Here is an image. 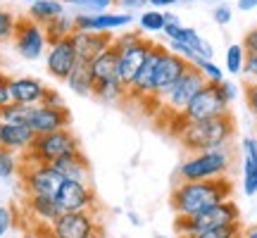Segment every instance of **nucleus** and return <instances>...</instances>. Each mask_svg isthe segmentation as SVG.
<instances>
[{
  "label": "nucleus",
  "mask_w": 257,
  "mask_h": 238,
  "mask_svg": "<svg viewBox=\"0 0 257 238\" xmlns=\"http://www.w3.org/2000/svg\"><path fill=\"white\" fill-rule=\"evenodd\" d=\"M233 195V181L229 176H217V179H200V181H181L172 191V210L179 217L198 214L221 200H229Z\"/></svg>",
  "instance_id": "obj_1"
},
{
  "label": "nucleus",
  "mask_w": 257,
  "mask_h": 238,
  "mask_svg": "<svg viewBox=\"0 0 257 238\" xmlns=\"http://www.w3.org/2000/svg\"><path fill=\"white\" fill-rule=\"evenodd\" d=\"M233 136H236V117L231 114V110L219 114V117L188 122L176 134L186 153H202V150L231 146Z\"/></svg>",
  "instance_id": "obj_2"
},
{
  "label": "nucleus",
  "mask_w": 257,
  "mask_h": 238,
  "mask_svg": "<svg viewBox=\"0 0 257 238\" xmlns=\"http://www.w3.org/2000/svg\"><path fill=\"white\" fill-rule=\"evenodd\" d=\"M231 165H233L231 146L202 150V153H191V157L184 160L181 167H179V179L181 181H200V179L226 176Z\"/></svg>",
  "instance_id": "obj_3"
},
{
  "label": "nucleus",
  "mask_w": 257,
  "mask_h": 238,
  "mask_svg": "<svg viewBox=\"0 0 257 238\" xmlns=\"http://www.w3.org/2000/svg\"><path fill=\"white\" fill-rule=\"evenodd\" d=\"M229 105L231 102L224 98V93H221L219 83H212V81H205L200 91L195 93L191 98V102L186 105V110L181 114H172L174 119L176 129L172 134H179L184 124L188 122H200V119H212V117H219L224 112H229Z\"/></svg>",
  "instance_id": "obj_4"
},
{
  "label": "nucleus",
  "mask_w": 257,
  "mask_h": 238,
  "mask_svg": "<svg viewBox=\"0 0 257 238\" xmlns=\"http://www.w3.org/2000/svg\"><path fill=\"white\" fill-rule=\"evenodd\" d=\"M238 219H240L238 205L229 198V200L217 202V205H212V207L198 212V214H188V217H179V214H176L174 231L179 236H195V233H200V231L214 229V226L231 224V221H238Z\"/></svg>",
  "instance_id": "obj_5"
},
{
  "label": "nucleus",
  "mask_w": 257,
  "mask_h": 238,
  "mask_svg": "<svg viewBox=\"0 0 257 238\" xmlns=\"http://www.w3.org/2000/svg\"><path fill=\"white\" fill-rule=\"evenodd\" d=\"M81 150V143L79 138L74 136V131L69 127L67 129H57V131H50V134H41V136L34 138V143L24 153V160L22 162H55L57 157L69 155V153H76Z\"/></svg>",
  "instance_id": "obj_6"
},
{
  "label": "nucleus",
  "mask_w": 257,
  "mask_h": 238,
  "mask_svg": "<svg viewBox=\"0 0 257 238\" xmlns=\"http://www.w3.org/2000/svg\"><path fill=\"white\" fill-rule=\"evenodd\" d=\"M48 229L53 238H102V224L95 210L60 212Z\"/></svg>",
  "instance_id": "obj_7"
},
{
  "label": "nucleus",
  "mask_w": 257,
  "mask_h": 238,
  "mask_svg": "<svg viewBox=\"0 0 257 238\" xmlns=\"http://www.w3.org/2000/svg\"><path fill=\"white\" fill-rule=\"evenodd\" d=\"M19 174H22V186L29 195H53L55 198L57 188L62 183V176L48 162H22Z\"/></svg>",
  "instance_id": "obj_8"
},
{
  "label": "nucleus",
  "mask_w": 257,
  "mask_h": 238,
  "mask_svg": "<svg viewBox=\"0 0 257 238\" xmlns=\"http://www.w3.org/2000/svg\"><path fill=\"white\" fill-rule=\"evenodd\" d=\"M202 86H205V76H202V72L195 64H191L184 72V76H181V79L167 91L165 98H162V110L169 112V117H172V114H181V112L186 110V105L191 102V98L200 91Z\"/></svg>",
  "instance_id": "obj_9"
},
{
  "label": "nucleus",
  "mask_w": 257,
  "mask_h": 238,
  "mask_svg": "<svg viewBox=\"0 0 257 238\" xmlns=\"http://www.w3.org/2000/svg\"><path fill=\"white\" fill-rule=\"evenodd\" d=\"M12 41H15V50H17L19 57H24V60H38V57H43V53L48 50L46 29L29 17L17 19Z\"/></svg>",
  "instance_id": "obj_10"
},
{
  "label": "nucleus",
  "mask_w": 257,
  "mask_h": 238,
  "mask_svg": "<svg viewBox=\"0 0 257 238\" xmlns=\"http://www.w3.org/2000/svg\"><path fill=\"white\" fill-rule=\"evenodd\" d=\"M55 202L60 212H81L95 210V191L88 181H74V179H62L60 188L55 193Z\"/></svg>",
  "instance_id": "obj_11"
},
{
  "label": "nucleus",
  "mask_w": 257,
  "mask_h": 238,
  "mask_svg": "<svg viewBox=\"0 0 257 238\" xmlns=\"http://www.w3.org/2000/svg\"><path fill=\"white\" fill-rule=\"evenodd\" d=\"M69 110L64 107V105H43V102H38V105H29L27 110V124L36 136L41 134H50V131H57V129H67L69 127Z\"/></svg>",
  "instance_id": "obj_12"
},
{
  "label": "nucleus",
  "mask_w": 257,
  "mask_h": 238,
  "mask_svg": "<svg viewBox=\"0 0 257 238\" xmlns=\"http://www.w3.org/2000/svg\"><path fill=\"white\" fill-rule=\"evenodd\" d=\"M162 53H165V46H162V43H153V46H150L146 60H143V64L138 67L136 76H134V81L128 83L126 100L143 102L148 95L153 93V86H155V72H157V64H160Z\"/></svg>",
  "instance_id": "obj_13"
},
{
  "label": "nucleus",
  "mask_w": 257,
  "mask_h": 238,
  "mask_svg": "<svg viewBox=\"0 0 257 238\" xmlns=\"http://www.w3.org/2000/svg\"><path fill=\"white\" fill-rule=\"evenodd\" d=\"M191 64L193 62H188V60H184L181 55L172 53L169 48H165V53H162V57H160V64H157L155 86H153V93H150V95L162 102V98L167 95V91L184 76V72L191 67Z\"/></svg>",
  "instance_id": "obj_14"
},
{
  "label": "nucleus",
  "mask_w": 257,
  "mask_h": 238,
  "mask_svg": "<svg viewBox=\"0 0 257 238\" xmlns=\"http://www.w3.org/2000/svg\"><path fill=\"white\" fill-rule=\"evenodd\" d=\"M76 64V50L72 46V38H62V41H55V43H48V53H46V69L48 74L57 79V81H64L69 72Z\"/></svg>",
  "instance_id": "obj_15"
},
{
  "label": "nucleus",
  "mask_w": 257,
  "mask_h": 238,
  "mask_svg": "<svg viewBox=\"0 0 257 238\" xmlns=\"http://www.w3.org/2000/svg\"><path fill=\"white\" fill-rule=\"evenodd\" d=\"M72 46L76 50V60L81 62H91L100 55L102 50H107L112 46V34L110 31H81V29H74L72 36Z\"/></svg>",
  "instance_id": "obj_16"
},
{
  "label": "nucleus",
  "mask_w": 257,
  "mask_h": 238,
  "mask_svg": "<svg viewBox=\"0 0 257 238\" xmlns=\"http://www.w3.org/2000/svg\"><path fill=\"white\" fill-rule=\"evenodd\" d=\"M153 43H155V41L141 38V41L131 43V46L117 48V53H119V62H117V79H119L126 88H128V83L134 81L138 67L143 64V60H146L148 50H150V46H153Z\"/></svg>",
  "instance_id": "obj_17"
},
{
  "label": "nucleus",
  "mask_w": 257,
  "mask_h": 238,
  "mask_svg": "<svg viewBox=\"0 0 257 238\" xmlns=\"http://www.w3.org/2000/svg\"><path fill=\"white\" fill-rule=\"evenodd\" d=\"M134 22V15H110V12H95V15H88V12H76L74 15V27L81 29V31H117V29H124Z\"/></svg>",
  "instance_id": "obj_18"
},
{
  "label": "nucleus",
  "mask_w": 257,
  "mask_h": 238,
  "mask_svg": "<svg viewBox=\"0 0 257 238\" xmlns=\"http://www.w3.org/2000/svg\"><path fill=\"white\" fill-rule=\"evenodd\" d=\"M46 88L48 86H43V81H38L34 76H17V79H10V95H12V102H19V105H38V102H43Z\"/></svg>",
  "instance_id": "obj_19"
},
{
  "label": "nucleus",
  "mask_w": 257,
  "mask_h": 238,
  "mask_svg": "<svg viewBox=\"0 0 257 238\" xmlns=\"http://www.w3.org/2000/svg\"><path fill=\"white\" fill-rule=\"evenodd\" d=\"M24 210H27L34 224H43V226H50L60 217V207H57L53 195H29L27 193Z\"/></svg>",
  "instance_id": "obj_20"
},
{
  "label": "nucleus",
  "mask_w": 257,
  "mask_h": 238,
  "mask_svg": "<svg viewBox=\"0 0 257 238\" xmlns=\"http://www.w3.org/2000/svg\"><path fill=\"white\" fill-rule=\"evenodd\" d=\"M50 165L55 167L57 174L62 179H74V181H88L91 179V167H88V160L83 157L81 150L57 157L55 162H50Z\"/></svg>",
  "instance_id": "obj_21"
},
{
  "label": "nucleus",
  "mask_w": 257,
  "mask_h": 238,
  "mask_svg": "<svg viewBox=\"0 0 257 238\" xmlns=\"http://www.w3.org/2000/svg\"><path fill=\"white\" fill-rule=\"evenodd\" d=\"M36 134L27 124H5L3 122V148H8L12 153H27L34 143Z\"/></svg>",
  "instance_id": "obj_22"
},
{
  "label": "nucleus",
  "mask_w": 257,
  "mask_h": 238,
  "mask_svg": "<svg viewBox=\"0 0 257 238\" xmlns=\"http://www.w3.org/2000/svg\"><path fill=\"white\" fill-rule=\"evenodd\" d=\"M117 62H119V53L117 48L110 46L107 50H102L100 55L91 60V74H93V81L95 83H105L117 79Z\"/></svg>",
  "instance_id": "obj_23"
},
{
  "label": "nucleus",
  "mask_w": 257,
  "mask_h": 238,
  "mask_svg": "<svg viewBox=\"0 0 257 238\" xmlns=\"http://www.w3.org/2000/svg\"><path fill=\"white\" fill-rule=\"evenodd\" d=\"M64 83H67L69 91H74L76 95H93L95 81H93V74H91V64L76 60L74 69L69 72V76L64 79Z\"/></svg>",
  "instance_id": "obj_24"
},
{
  "label": "nucleus",
  "mask_w": 257,
  "mask_h": 238,
  "mask_svg": "<svg viewBox=\"0 0 257 238\" xmlns=\"http://www.w3.org/2000/svg\"><path fill=\"white\" fill-rule=\"evenodd\" d=\"M64 8H67V5H64L62 0H36V3L29 5L27 17L34 19L41 27H46L48 22H53V19H57L60 15H64Z\"/></svg>",
  "instance_id": "obj_25"
},
{
  "label": "nucleus",
  "mask_w": 257,
  "mask_h": 238,
  "mask_svg": "<svg viewBox=\"0 0 257 238\" xmlns=\"http://www.w3.org/2000/svg\"><path fill=\"white\" fill-rule=\"evenodd\" d=\"M93 98H98L105 105H117V102L126 100V86L119 79H112L105 83H95L93 88Z\"/></svg>",
  "instance_id": "obj_26"
},
{
  "label": "nucleus",
  "mask_w": 257,
  "mask_h": 238,
  "mask_svg": "<svg viewBox=\"0 0 257 238\" xmlns=\"http://www.w3.org/2000/svg\"><path fill=\"white\" fill-rule=\"evenodd\" d=\"M46 38L48 43H55V41H62V38H69L74 34V15H60L57 19H53V22H48L46 27Z\"/></svg>",
  "instance_id": "obj_27"
},
{
  "label": "nucleus",
  "mask_w": 257,
  "mask_h": 238,
  "mask_svg": "<svg viewBox=\"0 0 257 238\" xmlns=\"http://www.w3.org/2000/svg\"><path fill=\"white\" fill-rule=\"evenodd\" d=\"M179 238H243V226L238 221H231V224H221V226H214V229L200 231L195 236H179Z\"/></svg>",
  "instance_id": "obj_28"
},
{
  "label": "nucleus",
  "mask_w": 257,
  "mask_h": 238,
  "mask_svg": "<svg viewBox=\"0 0 257 238\" xmlns=\"http://www.w3.org/2000/svg\"><path fill=\"white\" fill-rule=\"evenodd\" d=\"M243 64H245V50L240 43H231L226 48V72L233 74V76H240L243 74Z\"/></svg>",
  "instance_id": "obj_29"
},
{
  "label": "nucleus",
  "mask_w": 257,
  "mask_h": 238,
  "mask_svg": "<svg viewBox=\"0 0 257 238\" xmlns=\"http://www.w3.org/2000/svg\"><path fill=\"white\" fill-rule=\"evenodd\" d=\"M64 5L74 8L76 12H88V15H95V12H107V10L114 5V0H62Z\"/></svg>",
  "instance_id": "obj_30"
},
{
  "label": "nucleus",
  "mask_w": 257,
  "mask_h": 238,
  "mask_svg": "<svg viewBox=\"0 0 257 238\" xmlns=\"http://www.w3.org/2000/svg\"><path fill=\"white\" fill-rule=\"evenodd\" d=\"M19 224V210L15 205H0V238H8Z\"/></svg>",
  "instance_id": "obj_31"
},
{
  "label": "nucleus",
  "mask_w": 257,
  "mask_h": 238,
  "mask_svg": "<svg viewBox=\"0 0 257 238\" xmlns=\"http://www.w3.org/2000/svg\"><path fill=\"white\" fill-rule=\"evenodd\" d=\"M138 24L143 31H150V34H157L165 29V12L160 10H143L141 17H138Z\"/></svg>",
  "instance_id": "obj_32"
},
{
  "label": "nucleus",
  "mask_w": 257,
  "mask_h": 238,
  "mask_svg": "<svg viewBox=\"0 0 257 238\" xmlns=\"http://www.w3.org/2000/svg\"><path fill=\"white\" fill-rule=\"evenodd\" d=\"M19 167H22V162H19L17 153L0 148V179H10V176L19 174Z\"/></svg>",
  "instance_id": "obj_33"
},
{
  "label": "nucleus",
  "mask_w": 257,
  "mask_h": 238,
  "mask_svg": "<svg viewBox=\"0 0 257 238\" xmlns=\"http://www.w3.org/2000/svg\"><path fill=\"white\" fill-rule=\"evenodd\" d=\"M195 67L202 72V76H205V81H212V83H219L221 79H224V72H221L217 64L212 62V60H205V57H198L195 60Z\"/></svg>",
  "instance_id": "obj_34"
},
{
  "label": "nucleus",
  "mask_w": 257,
  "mask_h": 238,
  "mask_svg": "<svg viewBox=\"0 0 257 238\" xmlns=\"http://www.w3.org/2000/svg\"><path fill=\"white\" fill-rule=\"evenodd\" d=\"M15 27H17V17H15L10 10L0 8V43L12 41V36H15Z\"/></svg>",
  "instance_id": "obj_35"
},
{
  "label": "nucleus",
  "mask_w": 257,
  "mask_h": 238,
  "mask_svg": "<svg viewBox=\"0 0 257 238\" xmlns=\"http://www.w3.org/2000/svg\"><path fill=\"white\" fill-rule=\"evenodd\" d=\"M243 98H245L248 110L257 117V81H245V86H243Z\"/></svg>",
  "instance_id": "obj_36"
},
{
  "label": "nucleus",
  "mask_w": 257,
  "mask_h": 238,
  "mask_svg": "<svg viewBox=\"0 0 257 238\" xmlns=\"http://www.w3.org/2000/svg\"><path fill=\"white\" fill-rule=\"evenodd\" d=\"M169 50L172 53H176V55H181L184 60H188V62H195L198 60V55H195V50H193L191 46H186V43H181V41H169Z\"/></svg>",
  "instance_id": "obj_37"
},
{
  "label": "nucleus",
  "mask_w": 257,
  "mask_h": 238,
  "mask_svg": "<svg viewBox=\"0 0 257 238\" xmlns=\"http://www.w3.org/2000/svg\"><path fill=\"white\" fill-rule=\"evenodd\" d=\"M19 238H53V233H50V229L43 226V224H31L29 229L22 231Z\"/></svg>",
  "instance_id": "obj_38"
},
{
  "label": "nucleus",
  "mask_w": 257,
  "mask_h": 238,
  "mask_svg": "<svg viewBox=\"0 0 257 238\" xmlns=\"http://www.w3.org/2000/svg\"><path fill=\"white\" fill-rule=\"evenodd\" d=\"M141 38H143V34H138V31H126V34H121V36L112 38V46H114V48H124V46H131V43L141 41Z\"/></svg>",
  "instance_id": "obj_39"
},
{
  "label": "nucleus",
  "mask_w": 257,
  "mask_h": 238,
  "mask_svg": "<svg viewBox=\"0 0 257 238\" xmlns=\"http://www.w3.org/2000/svg\"><path fill=\"white\" fill-rule=\"evenodd\" d=\"M240 46L245 50V55H257V29H250L248 34L243 36Z\"/></svg>",
  "instance_id": "obj_40"
},
{
  "label": "nucleus",
  "mask_w": 257,
  "mask_h": 238,
  "mask_svg": "<svg viewBox=\"0 0 257 238\" xmlns=\"http://www.w3.org/2000/svg\"><path fill=\"white\" fill-rule=\"evenodd\" d=\"M8 102H12V95H10V76L0 69V107H5Z\"/></svg>",
  "instance_id": "obj_41"
},
{
  "label": "nucleus",
  "mask_w": 257,
  "mask_h": 238,
  "mask_svg": "<svg viewBox=\"0 0 257 238\" xmlns=\"http://www.w3.org/2000/svg\"><path fill=\"white\" fill-rule=\"evenodd\" d=\"M243 76H245V81H257V55H245Z\"/></svg>",
  "instance_id": "obj_42"
},
{
  "label": "nucleus",
  "mask_w": 257,
  "mask_h": 238,
  "mask_svg": "<svg viewBox=\"0 0 257 238\" xmlns=\"http://www.w3.org/2000/svg\"><path fill=\"white\" fill-rule=\"evenodd\" d=\"M231 17H233V15H231L229 5H217V8H214V22H217L219 27H226L231 22Z\"/></svg>",
  "instance_id": "obj_43"
},
{
  "label": "nucleus",
  "mask_w": 257,
  "mask_h": 238,
  "mask_svg": "<svg viewBox=\"0 0 257 238\" xmlns=\"http://www.w3.org/2000/svg\"><path fill=\"white\" fill-rule=\"evenodd\" d=\"M219 88H221V93H224V98H226V100H233V98H236V91H238V88H236V83H231V81H226V79H221L219 81Z\"/></svg>",
  "instance_id": "obj_44"
},
{
  "label": "nucleus",
  "mask_w": 257,
  "mask_h": 238,
  "mask_svg": "<svg viewBox=\"0 0 257 238\" xmlns=\"http://www.w3.org/2000/svg\"><path fill=\"white\" fill-rule=\"evenodd\" d=\"M43 105H64V100L60 98V93L53 91V88H46V95H43Z\"/></svg>",
  "instance_id": "obj_45"
},
{
  "label": "nucleus",
  "mask_w": 257,
  "mask_h": 238,
  "mask_svg": "<svg viewBox=\"0 0 257 238\" xmlns=\"http://www.w3.org/2000/svg\"><path fill=\"white\" fill-rule=\"evenodd\" d=\"M114 3H119L121 8H126V12L128 10H141L148 5V0H114Z\"/></svg>",
  "instance_id": "obj_46"
},
{
  "label": "nucleus",
  "mask_w": 257,
  "mask_h": 238,
  "mask_svg": "<svg viewBox=\"0 0 257 238\" xmlns=\"http://www.w3.org/2000/svg\"><path fill=\"white\" fill-rule=\"evenodd\" d=\"M174 3H181V0H148V5H153V8H169Z\"/></svg>",
  "instance_id": "obj_47"
},
{
  "label": "nucleus",
  "mask_w": 257,
  "mask_h": 238,
  "mask_svg": "<svg viewBox=\"0 0 257 238\" xmlns=\"http://www.w3.org/2000/svg\"><path fill=\"white\" fill-rule=\"evenodd\" d=\"M255 8H257V0H238V10H243V12H250Z\"/></svg>",
  "instance_id": "obj_48"
},
{
  "label": "nucleus",
  "mask_w": 257,
  "mask_h": 238,
  "mask_svg": "<svg viewBox=\"0 0 257 238\" xmlns=\"http://www.w3.org/2000/svg\"><path fill=\"white\" fill-rule=\"evenodd\" d=\"M243 238H257V224H255V226H248V229H243Z\"/></svg>",
  "instance_id": "obj_49"
},
{
  "label": "nucleus",
  "mask_w": 257,
  "mask_h": 238,
  "mask_svg": "<svg viewBox=\"0 0 257 238\" xmlns=\"http://www.w3.org/2000/svg\"><path fill=\"white\" fill-rule=\"evenodd\" d=\"M0 148H3V122H0Z\"/></svg>",
  "instance_id": "obj_50"
},
{
  "label": "nucleus",
  "mask_w": 257,
  "mask_h": 238,
  "mask_svg": "<svg viewBox=\"0 0 257 238\" xmlns=\"http://www.w3.org/2000/svg\"><path fill=\"white\" fill-rule=\"evenodd\" d=\"M0 69H3V53H0Z\"/></svg>",
  "instance_id": "obj_51"
},
{
  "label": "nucleus",
  "mask_w": 257,
  "mask_h": 238,
  "mask_svg": "<svg viewBox=\"0 0 257 238\" xmlns=\"http://www.w3.org/2000/svg\"><path fill=\"white\" fill-rule=\"evenodd\" d=\"M27 3H29V5H31V3H36V0H27Z\"/></svg>",
  "instance_id": "obj_52"
}]
</instances>
